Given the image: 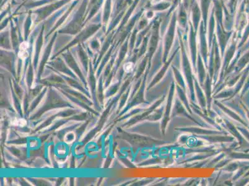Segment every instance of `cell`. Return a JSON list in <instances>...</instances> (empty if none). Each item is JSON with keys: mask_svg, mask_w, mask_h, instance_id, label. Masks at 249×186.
Masks as SVG:
<instances>
[{"mask_svg": "<svg viewBox=\"0 0 249 186\" xmlns=\"http://www.w3.org/2000/svg\"><path fill=\"white\" fill-rule=\"evenodd\" d=\"M133 63H130V62L127 63H126L124 66V71H125L126 72L131 71L132 70V69H133Z\"/></svg>", "mask_w": 249, "mask_h": 186, "instance_id": "3", "label": "cell"}, {"mask_svg": "<svg viewBox=\"0 0 249 186\" xmlns=\"http://www.w3.org/2000/svg\"><path fill=\"white\" fill-rule=\"evenodd\" d=\"M29 46V44L27 42H23L21 43L20 46H19V52L18 55L19 57L21 59H24L28 57V53H27V49Z\"/></svg>", "mask_w": 249, "mask_h": 186, "instance_id": "1", "label": "cell"}, {"mask_svg": "<svg viewBox=\"0 0 249 186\" xmlns=\"http://www.w3.org/2000/svg\"><path fill=\"white\" fill-rule=\"evenodd\" d=\"M27 122L23 118H19V119H16L13 122V125L16 126H19V127H24L26 125Z\"/></svg>", "mask_w": 249, "mask_h": 186, "instance_id": "2", "label": "cell"}]
</instances>
